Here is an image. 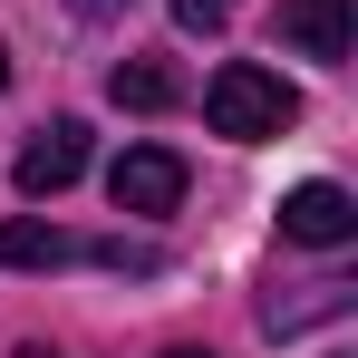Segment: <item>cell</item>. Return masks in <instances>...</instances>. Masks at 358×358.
<instances>
[{
  "label": "cell",
  "mask_w": 358,
  "mask_h": 358,
  "mask_svg": "<svg viewBox=\"0 0 358 358\" xmlns=\"http://www.w3.org/2000/svg\"><path fill=\"white\" fill-rule=\"evenodd\" d=\"M203 126L233 136V145H262V136L300 126V87L281 78V68H262V59H223L213 78H203Z\"/></svg>",
  "instance_id": "cell-1"
},
{
  "label": "cell",
  "mask_w": 358,
  "mask_h": 358,
  "mask_svg": "<svg viewBox=\"0 0 358 358\" xmlns=\"http://www.w3.org/2000/svg\"><path fill=\"white\" fill-rule=\"evenodd\" d=\"M107 203H117V213H175V203H184V155L126 145L117 165H107Z\"/></svg>",
  "instance_id": "cell-2"
},
{
  "label": "cell",
  "mask_w": 358,
  "mask_h": 358,
  "mask_svg": "<svg viewBox=\"0 0 358 358\" xmlns=\"http://www.w3.org/2000/svg\"><path fill=\"white\" fill-rule=\"evenodd\" d=\"M78 175H87V126H78V117H49L39 136H29V155H20V194L49 203V194H68Z\"/></svg>",
  "instance_id": "cell-3"
},
{
  "label": "cell",
  "mask_w": 358,
  "mask_h": 358,
  "mask_svg": "<svg viewBox=\"0 0 358 358\" xmlns=\"http://www.w3.org/2000/svg\"><path fill=\"white\" fill-rule=\"evenodd\" d=\"M281 233H291V242H310V252H339V242L358 233L349 184H291V194H281Z\"/></svg>",
  "instance_id": "cell-4"
},
{
  "label": "cell",
  "mask_w": 358,
  "mask_h": 358,
  "mask_svg": "<svg viewBox=\"0 0 358 358\" xmlns=\"http://www.w3.org/2000/svg\"><path fill=\"white\" fill-rule=\"evenodd\" d=\"M281 39L300 59H349V0H281Z\"/></svg>",
  "instance_id": "cell-5"
},
{
  "label": "cell",
  "mask_w": 358,
  "mask_h": 358,
  "mask_svg": "<svg viewBox=\"0 0 358 358\" xmlns=\"http://www.w3.org/2000/svg\"><path fill=\"white\" fill-rule=\"evenodd\" d=\"M107 97L136 107V117H165V107L184 97V78H175L165 59H117V68H107Z\"/></svg>",
  "instance_id": "cell-6"
},
{
  "label": "cell",
  "mask_w": 358,
  "mask_h": 358,
  "mask_svg": "<svg viewBox=\"0 0 358 358\" xmlns=\"http://www.w3.org/2000/svg\"><path fill=\"white\" fill-rule=\"evenodd\" d=\"M0 262L10 271H59V262H87V242L49 233V223H0Z\"/></svg>",
  "instance_id": "cell-7"
},
{
  "label": "cell",
  "mask_w": 358,
  "mask_h": 358,
  "mask_svg": "<svg viewBox=\"0 0 358 358\" xmlns=\"http://www.w3.org/2000/svg\"><path fill=\"white\" fill-rule=\"evenodd\" d=\"M242 0H175V29H194V39H213V29H233Z\"/></svg>",
  "instance_id": "cell-8"
},
{
  "label": "cell",
  "mask_w": 358,
  "mask_h": 358,
  "mask_svg": "<svg viewBox=\"0 0 358 358\" xmlns=\"http://www.w3.org/2000/svg\"><path fill=\"white\" fill-rule=\"evenodd\" d=\"M68 10H78V20H126L136 0H68Z\"/></svg>",
  "instance_id": "cell-9"
},
{
  "label": "cell",
  "mask_w": 358,
  "mask_h": 358,
  "mask_svg": "<svg viewBox=\"0 0 358 358\" xmlns=\"http://www.w3.org/2000/svg\"><path fill=\"white\" fill-rule=\"evenodd\" d=\"M0 87H10V39H0Z\"/></svg>",
  "instance_id": "cell-10"
},
{
  "label": "cell",
  "mask_w": 358,
  "mask_h": 358,
  "mask_svg": "<svg viewBox=\"0 0 358 358\" xmlns=\"http://www.w3.org/2000/svg\"><path fill=\"white\" fill-rule=\"evenodd\" d=\"M165 358H203V349H165Z\"/></svg>",
  "instance_id": "cell-11"
}]
</instances>
